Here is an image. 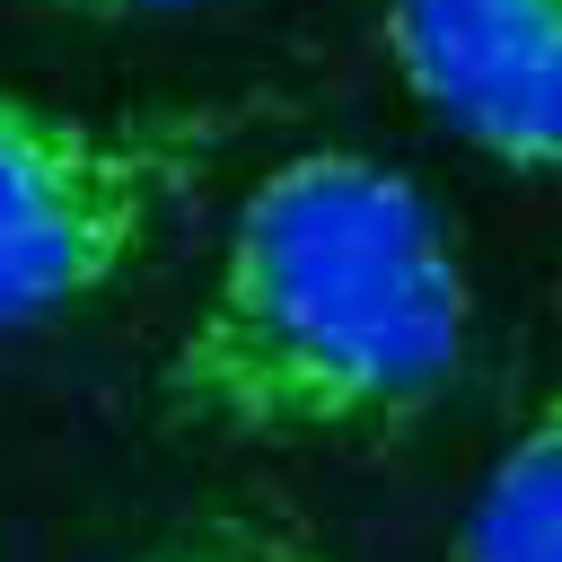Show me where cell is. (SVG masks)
Listing matches in <instances>:
<instances>
[{
    "label": "cell",
    "mask_w": 562,
    "mask_h": 562,
    "mask_svg": "<svg viewBox=\"0 0 562 562\" xmlns=\"http://www.w3.org/2000/svg\"><path fill=\"white\" fill-rule=\"evenodd\" d=\"M465 351L474 290L439 202L369 149H299L237 202L158 395L228 439H378L422 422Z\"/></svg>",
    "instance_id": "obj_1"
},
{
    "label": "cell",
    "mask_w": 562,
    "mask_h": 562,
    "mask_svg": "<svg viewBox=\"0 0 562 562\" xmlns=\"http://www.w3.org/2000/svg\"><path fill=\"white\" fill-rule=\"evenodd\" d=\"M202 114H70L0 88V325L105 299L202 176Z\"/></svg>",
    "instance_id": "obj_2"
},
{
    "label": "cell",
    "mask_w": 562,
    "mask_h": 562,
    "mask_svg": "<svg viewBox=\"0 0 562 562\" xmlns=\"http://www.w3.org/2000/svg\"><path fill=\"white\" fill-rule=\"evenodd\" d=\"M386 61L483 158L562 176V0H386Z\"/></svg>",
    "instance_id": "obj_3"
},
{
    "label": "cell",
    "mask_w": 562,
    "mask_h": 562,
    "mask_svg": "<svg viewBox=\"0 0 562 562\" xmlns=\"http://www.w3.org/2000/svg\"><path fill=\"white\" fill-rule=\"evenodd\" d=\"M457 562H562V395H544L483 465Z\"/></svg>",
    "instance_id": "obj_4"
},
{
    "label": "cell",
    "mask_w": 562,
    "mask_h": 562,
    "mask_svg": "<svg viewBox=\"0 0 562 562\" xmlns=\"http://www.w3.org/2000/svg\"><path fill=\"white\" fill-rule=\"evenodd\" d=\"M132 562H334V553L299 518H272V509H202L167 527L158 544H140Z\"/></svg>",
    "instance_id": "obj_5"
},
{
    "label": "cell",
    "mask_w": 562,
    "mask_h": 562,
    "mask_svg": "<svg viewBox=\"0 0 562 562\" xmlns=\"http://www.w3.org/2000/svg\"><path fill=\"white\" fill-rule=\"evenodd\" d=\"M44 9H70V18H158V9H202V0H44Z\"/></svg>",
    "instance_id": "obj_6"
}]
</instances>
